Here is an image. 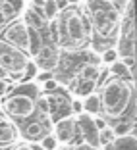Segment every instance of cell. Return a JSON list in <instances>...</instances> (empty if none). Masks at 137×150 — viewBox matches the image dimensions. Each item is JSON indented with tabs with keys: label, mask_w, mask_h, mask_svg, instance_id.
<instances>
[{
	"label": "cell",
	"mask_w": 137,
	"mask_h": 150,
	"mask_svg": "<svg viewBox=\"0 0 137 150\" xmlns=\"http://www.w3.org/2000/svg\"><path fill=\"white\" fill-rule=\"evenodd\" d=\"M101 110L106 117L118 119L122 114L129 112L135 119V81L122 79L112 75L108 81L101 85Z\"/></svg>",
	"instance_id": "cell-1"
},
{
	"label": "cell",
	"mask_w": 137,
	"mask_h": 150,
	"mask_svg": "<svg viewBox=\"0 0 137 150\" xmlns=\"http://www.w3.org/2000/svg\"><path fill=\"white\" fill-rule=\"evenodd\" d=\"M83 13L91 25V35L98 39L116 40L122 10L114 0H85Z\"/></svg>",
	"instance_id": "cell-2"
},
{
	"label": "cell",
	"mask_w": 137,
	"mask_h": 150,
	"mask_svg": "<svg viewBox=\"0 0 137 150\" xmlns=\"http://www.w3.org/2000/svg\"><path fill=\"white\" fill-rule=\"evenodd\" d=\"M62 16H56L58 21V39L56 44L68 46L71 48H79L83 46L87 40H91V25H89L85 13L79 8H75V4L71 8L60 10Z\"/></svg>",
	"instance_id": "cell-3"
},
{
	"label": "cell",
	"mask_w": 137,
	"mask_h": 150,
	"mask_svg": "<svg viewBox=\"0 0 137 150\" xmlns=\"http://www.w3.org/2000/svg\"><path fill=\"white\" fill-rule=\"evenodd\" d=\"M27 64H29V54L0 39V67H4L10 77L19 79Z\"/></svg>",
	"instance_id": "cell-4"
},
{
	"label": "cell",
	"mask_w": 137,
	"mask_h": 150,
	"mask_svg": "<svg viewBox=\"0 0 137 150\" xmlns=\"http://www.w3.org/2000/svg\"><path fill=\"white\" fill-rule=\"evenodd\" d=\"M2 112L16 119H25L35 112V96L33 94H21L19 91H14L6 100L0 104Z\"/></svg>",
	"instance_id": "cell-5"
},
{
	"label": "cell",
	"mask_w": 137,
	"mask_h": 150,
	"mask_svg": "<svg viewBox=\"0 0 137 150\" xmlns=\"http://www.w3.org/2000/svg\"><path fill=\"white\" fill-rule=\"evenodd\" d=\"M0 39L10 42V44H14V46H18L23 52L29 50V29H27V25L23 21H12L4 31H2V37H0Z\"/></svg>",
	"instance_id": "cell-6"
},
{
	"label": "cell",
	"mask_w": 137,
	"mask_h": 150,
	"mask_svg": "<svg viewBox=\"0 0 137 150\" xmlns=\"http://www.w3.org/2000/svg\"><path fill=\"white\" fill-rule=\"evenodd\" d=\"M60 64L58 44H43L35 54V66L43 71H54Z\"/></svg>",
	"instance_id": "cell-7"
},
{
	"label": "cell",
	"mask_w": 137,
	"mask_h": 150,
	"mask_svg": "<svg viewBox=\"0 0 137 150\" xmlns=\"http://www.w3.org/2000/svg\"><path fill=\"white\" fill-rule=\"evenodd\" d=\"M79 117H77V121H75V127H79L81 131V137H83V142H87L91 148H97L101 142H98V129L95 127V121L91 115L87 114H77Z\"/></svg>",
	"instance_id": "cell-8"
},
{
	"label": "cell",
	"mask_w": 137,
	"mask_h": 150,
	"mask_svg": "<svg viewBox=\"0 0 137 150\" xmlns=\"http://www.w3.org/2000/svg\"><path fill=\"white\" fill-rule=\"evenodd\" d=\"M75 131H77V127H75V119H71V117H62V119H58L56 123H54V137H56L58 142L73 141Z\"/></svg>",
	"instance_id": "cell-9"
},
{
	"label": "cell",
	"mask_w": 137,
	"mask_h": 150,
	"mask_svg": "<svg viewBox=\"0 0 137 150\" xmlns=\"http://www.w3.org/2000/svg\"><path fill=\"white\" fill-rule=\"evenodd\" d=\"M104 150H137V137L135 133L129 131L128 135L114 137L110 142L104 144Z\"/></svg>",
	"instance_id": "cell-10"
},
{
	"label": "cell",
	"mask_w": 137,
	"mask_h": 150,
	"mask_svg": "<svg viewBox=\"0 0 137 150\" xmlns=\"http://www.w3.org/2000/svg\"><path fill=\"white\" fill-rule=\"evenodd\" d=\"M44 21L46 19L43 18V12H41L39 8H35V6H29V8H25V12H23V23H25L27 27H33V29H43L44 27Z\"/></svg>",
	"instance_id": "cell-11"
},
{
	"label": "cell",
	"mask_w": 137,
	"mask_h": 150,
	"mask_svg": "<svg viewBox=\"0 0 137 150\" xmlns=\"http://www.w3.org/2000/svg\"><path fill=\"white\" fill-rule=\"evenodd\" d=\"M95 81L93 79H83V77H75L73 81H71V91H73L75 94H79V96H87L89 93H93L95 91Z\"/></svg>",
	"instance_id": "cell-12"
},
{
	"label": "cell",
	"mask_w": 137,
	"mask_h": 150,
	"mask_svg": "<svg viewBox=\"0 0 137 150\" xmlns=\"http://www.w3.org/2000/svg\"><path fill=\"white\" fill-rule=\"evenodd\" d=\"M46 131H49V129H46V127H44V125L39 121V119H37V121L29 123L25 129H23V137H25L27 141H37V142H39L41 139L46 135Z\"/></svg>",
	"instance_id": "cell-13"
},
{
	"label": "cell",
	"mask_w": 137,
	"mask_h": 150,
	"mask_svg": "<svg viewBox=\"0 0 137 150\" xmlns=\"http://www.w3.org/2000/svg\"><path fill=\"white\" fill-rule=\"evenodd\" d=\"M16 135H18L16 127L2 119V121H0V144H10V142L16 139Z\"/></svg>",
	"instance_id": "cell-14"
},
{
	"label": "cell",
	"mask_w": 137,
	"mask_h": 150,
	"mask_svg": "<svg viewBox=\"0 0 137 150\" xmlns=\"http://www.w3.org/2000/svg\"><path fill=\"white\" fill-rule=\"evenodd\" d=\"M110 75H114V77H122V79H133L131 73H129L128 66L124 64V60H114V62L110 64ZM135 81V79H133Z\"/></svg>",
	"instance_id": "cell-15"
},
{
	"label": "cell",
	"mask_w": 137,
	"mask_h": 150,
	"mask_svg": "<svg viewBox=\"0 0 137 150\" xmlns=\"http://www.w3.org/2000/svg\"><path fill=\"white\" fill-rule=\"evenodd\" d=\"M27 29H29V50H27V54H29V56H35L37 50L43 46L41 31L39 29H33V27H27Z\"/></svg>",
	"instance_id": "cell-16"
},
{
	"label": "cell",
	"mask_w": 137,
	"mask_h": 150,
	"mask_svg": "<svg viewBox=\"0 0 137 150\" xmlns=\"http://www.w3.org/2000/svg\"><path fill=\"white\" fill-rule=\"evenodd\" d=\"M83 110H85V114H98V112H101V98H98V94L89 93L87 96H85Z\"/></svg>",
	"instance_id": "cell-17"
},
{
	"label": "cell",
	"mask_w": 137,
	"mask_h": 150,
	"mask_svg": "<svg viewBox=\"0 0 137 150\" xmlns=\"http://www.w3.org/2000/svg\"><path fill=\"white\" fill-rule=\"evenodd\" d=\"M77 75H79V77H83V79H97V77H98V75H101V67H98V66H95V64H83V66H81L79 67V73H77Z\"/></svg>",
	"instance_id": "cell-18"
},
{
	"label": "cell",
	"mask_w": 137,
	"mask_h": 150,
	"mask_svg": "<svg viewBox=\"0 0 137 150\" xmlns=\"http://www.w3.org/2000/svg\"><path fill=\"white\" fill-rule=\"evenodd\" d=\"M41 12H43V18L46 19V21H50V19H54L58 13H60V8H58V4L54 0H44Z\"/></svg>",
	"instance_id": "cell-19"
},
{
	"label": "cell",
	"mask_w": 137,
	"mask_h": 150,
	"mask_svg": "<svg viewBox=\"0 0 137 150\" xmlns=\"http://www.w3.org/2000/svg\"><path fill=\"white\" fill-rule=\"evenodd\" d=\"M39 146L43 150H56L58 148V141H56V137H52V135L46 133V135L39 141Z\"/></svg>",
	"instance_id": "cell-20"
},
{
	"label": "cell",
	"mask_w": 137,
	"mask_h": 150,
	"mask_svg": "<svg viewBox=\"0 0 137 150\" xmlns=\"http://www.w3.org/2000/svg\"><path fill=\"white\" fill-rule=\"evenodd\" d=\"M114 60H118V52H116L114 46H108V48L102 50V54H101V62H104V64H112Z\"/></svg>",
	"instance_id": "cell-21"
},
{
	"label": "cell",
	"mask_w": 137,
	"mask_h": 150,
	"mask_svg": "<svg viewBox=\"0 0 137 150\" xmlns=\"http://www.w3.org/2000/svg\"><path fill=\"white\" fill-rule=\"evenodd\" d=\"M35 110H39L41 114H49V112H50V104H49V98H46V94L35 98Z\"/></svg>",
	"instance_id": "cell-22"
},
{
	"label": "cell",
	"mask_w": 137,
	"mask_h": 150,
	"mask_svg": "<svg viewBox=\"0 0 137 150\" xmlns=\"http://www.w3.org/2000/svg\"><path fill=\"white\" fill-rule=\"evenodd\" d=\"M112 131H114V137H122V135H128L129 131H135V123H131V127L129 123H116Z\"/></svg>",
	"instance_id": "cell-23"
},
{
	"label": "cell",
	"mask_w": 137,
	"mask_h": 150,
	"mask_svg": "<svg viewBox=\"0 0 137 150\" xmlns=\"http://www.w3.org/2000/svg\"><path fill=\"white\" fill-rule=\"evenodd\" d=\"M112 139H114V131H112L108 125H106L104 129H101V131H98V142H101L102 146H104L106 142H110Z\"/></svg>",
	"instance_id": "cell-24"
},
{
	"label": "cell",
	"mask_w": 137,
	"mask_h": 150,
	"mask_svg": "<svg viewBox=\"0 0 137 150\" xmlns=\"http://www.w3.org/2000/svg\"><path fill=\"white\" fill-rule=\"evenodd\" d=\"M43 88L46 93H54V91H58V81L54 79V77H50V79L43 81Z\"/></svg>",
	"instance_id": "cell-25"
},
{
	"label": "cell",
	"mask_w": 137,
	"mask_h": 150,
	"mask_svg": "<svg viewBox=\"0 0 137 150\" xmlns=\"http://www.w3.org/2000/svg\"><path fill=\"white\" fill-rule=\"evenodd\" d=\"M70 112L81 114V112H83V102L81 100H70Z\"/></svg>",
	"instance_id": "cell-26"
},
{
	"label": "cell",
	"mask_w": 137,
	"mask_h": 150,
	"mask_svg": "<svg viewBox=\"0 0 137 150\" xmlns=\"http://www.w3.org/2000/svg\"><path fill=\"white\" fill-rule=\"evenodd\" d=\"M4 2H8V4L12 6V8L16 10L18 13H19V12L23 10V4H25V0H4Z\"/></svg>",
	"instance_id": "cell-27"
},
{
	"label": "cell",
	"mask_w": 137,
	"mask_h": 150,
	"mask_svg": "<svg viewBox=\"0 0 137 150\" xmlns=\"http://www.w3.org/2000/svg\"><path fill=\"white\" fill-rule=\"evenodd\" d=\"M93 121H95V127H97L98 131H101V129H104V127H106V119H104V117H95Z\"/></svg>",
	"instance_id": "cell-28"
},
{
	"label": "cell",
	"mask_w": 137,
	"mask_h": 150,
	"mask_svg": "<svg viewBox=\"0 0 137 150\" xmlns=\"http://www.w3.org/2000/svg\"><path fill=\"white\" fill-rule=\"evenodd\" d=\"M50 77H52V71H43V73L37 75V81H39V83H43V81L50 79Z\"/></svg>",
	"instance_id": "cell-29"
},
{
	"label": "cell",
	"mask_w": 137,
	"mask_h": 150,
	"mask_svg": "<svg viewBox=\"0 0 137 150\" xmlns=\"http://www.w3.org/2000/svg\"><path fill=\"white\" fill-rule=\"evenodd\" d=\"M8 91H10V85L6 83L4 79H0V96H4V94L8 93Z\"/></svg>",
	"instance_id": "cell-30"
},
{
	"label": "cell",
	"mask_w": 137,
	"mask_h": 150,
	"mask_svg": "<svg viewBox=\"0 0 137 150\" xmlns=\"http://www.w3.org/2000/svg\"><path fill=\"white\" fill-rule=\"evenodd\" d=\"M8 21H10V18L6 16L4 12H2V10H0V27H4V25H6Z\"/></svg>",
	"instance_id": "cell-31"
},
{
	"label": "cell",
	"mask_w": 137,
	"mask_h": 150,
	"mask_svg": "<svg viewBox=\"0 0 137 150\" xmlns=\"http://www.w3.org/2000/svg\"><path fill=\"white\" fill-rule=\"evenodd\" d=\"M8 77H10V75L6 73V69H4V67H0V79H4V81H8Z\"/></svg>",
	"instance_id": "cell-32"
},
{
	"label": "cell",
	"mask_w": 137,
	"mask_h": 150,
	"mask_svg": "<svg viewBox=\"0 0 137 150\" xmlns=\"http://www.w3.org/2000/svg\"><path fill=\"white\" fill-rule=\"evenodd\" d=\"M31 2H33V6H35V8H43V4H44V0H31Z\"/></svg>",
	"instance_id": "cell-33"
},
{
	"label": "cell",
	"mask_w": 137,
	"mask_h": 150,
	"mask_svg": "<svg viewBox=\"0 0 137 150\" xmlns=\"http://www.w3.org/2000/svg\"><path fill=\"white\" fill-rule=\"evenodd\" d=\"M16 150H33V148H31V146H29V144H21V146H18V148H16Z\"/></svg>",
	"instance_id": "cell-34"
},
{
	"label": "cell",
	"mask_w": 137,
	"mask_h": 150,
	"mask_svg": "<svg viewBox=\"0 0 137 150\" xmlns=\"http://www.w3.org/2000/svg\"><path fill=\"white\" fill-rule=\"evenodd\" d=\"M66 2H68V4H70V6H73V4H79L81 0H66Z\"/></svg>",
	"instance_id": "cell-35"
},
{
	"label": "cell",
	"mask_w": 137,
	"mask_h": 150,
	"mask_svg": "<svg viewBox=\"0 0 137 150\" xmlns=\"http://www.w3.org/2000/svg\"><path fill=\"white\" fill-rule=\"evenodd\" d=\"M66 150H75V148H66Z\"/></svg>",
	"instance_id": "cell-36"
},
{
	"label": "cell",
	"mask_w": 137,
	"mask_h": 150,
	"mask_svg": "<svg viewBox=\"0 0 137 150\" xmlns=\"http://www.w3.org/2000/svg\"><path fill=\"white\" fill-rule=\"evenodd\" d=\"M0 121H2V115H0Z\"/></svg>",
	"instance_id": "cell-37"
},
{
	"label": "cell",
	"mask_w": 137,
	"mask_h": 150,
	"mask_svg": "<svg viewBox=\"0 0 137 150\" xmlns=\"http://www.w3.org/2000/svg\"><path fill=\"white\" fill-rule=\"evenodd\" d=\"M93 150H95V148H93Z\"/></svg>",
	"instance_id": "cell-38"
}]
</instances>
